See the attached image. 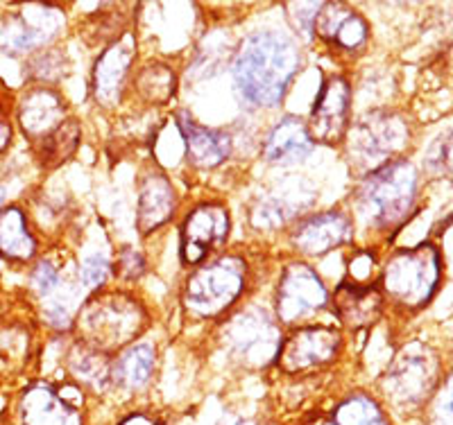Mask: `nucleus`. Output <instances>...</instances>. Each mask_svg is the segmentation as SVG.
Listing matches in <instances>:
<instances>
[{"label": "nucleus", "instance_id": "f257e3e1", "mask_svg": "<svg viewBox=\"0 0 453 425\" xmlns=\"http://www.w3.org/2000/svg\"><path fill=\"white\" fill-rule=\"evenodd\" d=\"M302 66L297 43L274 30L245 39L234 62L236 95L248 109H273L283 100Z\"/></svg>", "mask_w": 453, "mask_h": 425}, {"label": "nucleus", "instance_id": "f03ea898", "mask_svg": "<svg viewBox=\"0 0 453 425\" xmlns=\"http://www.w3.org/2000/svg\"><path fill=\"white\" fill-rule=\"evenodd\" d=\"M418 197V170L408 161H390L361 181L356 200L372 226L395 229L411 216Z\"/></svg>", "mask_w": 453, "mask_h": 425}, {"label": "nucleus", "instance_id": "7ed1b4c3", "mask_svg": "<svg viewBox=\"0 0 453 425\" xmlns=\"http://www.w3.org/2000/svg\"><path fill=\"white\" fill-rule=\"evenodd\" d=\"M143 323V310L123 294H107L103 299L88 301L80 313L82 344L100 351V353L134 339L141 333Z\"/></svg>", "mask_w": 453, "mask_h": 425}, {"label": "nucleus", "instance_id": "20e7f679", "mask_svg": "<svg viewBox=\"0 0 453 425\" xmlns=\"http://www.w3.org/2000/svg\"><path fill=\"white\" fill-rule=\"evenodd\" d=\"M440 281V254L435 247L419 245L403 249L388 261L383 287L396 303L419 307L431 301Z\"/></svg>", "mask_w": 453, "mask_h": 425}, {"label": "nucleus", "instance_id": "39448f33", "mask_svg": "<svg viewBox=\"0 0 453 425\" xmlns=\"http://www.w3.org/2000/svg\"><path fill=\"white\" fill-rule=\"evenodd\" d=\"M245 274L248 267L241 258H218L188 277L184 285V303L200 317H216L241 297Z\"/></svg>", "mask_w": 453, "mask_h": 425}, {"label": "nucleus", "instance_id": "423d86ee", "mask_svg": "<svg viewBox=\"0 0 453 425\" xmlns=\"http://www.w3.org/2000/svg\"><path fill=\"white\" fill-rule=\"evenodd\" d=\"M225 344L234 360L250 369H263L277 360L283 342L274 319L261 307H250L226 323Z\"/></svg>", "mask_w": 453, "mask_h": 425}, {"label": "nucleus", "instance_id": "0eeeda50", "mask_svg": "<svg viewBox=\"0 0 453 425\" xmlns=\"http://www.w3.org/2000/svg\"><path fill=\"white\" fill-rule=\"evenodd\" d=\"M438 374L440 364L431 349L422 344H411L390 364L383 390L395 405L415 407L431 396L438 383Z\"/></svg>", "mask_w": 453, "mask_h": 425}, {"label": "nucleus", "instance_id": "6e6552de", "mask_svg": "<svg viewBox=\"0 0 453 425\" xmlns=\"http://www.w3.org/2000/svg\"><path fill=\"white\" fill-rule=\"evenodd\" d=\"M408 127L399 116L374 111L363 116L349 133L351 159L363 168H381L383 161L406 145Z\"/></svg>", "mask_w": 453, "mask_h": 425}, {"label": "nucleus", "instance_id": "1a4fd4ad", "mask_svg": "<svg viewBox=\"0 0 453 425\" xmlns=\"http://www.w3.org/2000/svg\"><path fill=\"white\" fill-rule=\"evenodd\" d=\"M62 11L48 5L21 7L0 26V50L7 55H27L50 43L62 30Z\"/></svg>", "mask_w": 453, "mask_h": 425}, {"label": "nucleus", "instance_id": "9d476101", "mask_svg": "<svg viewBox=\"0 0 453 425\" xmlns=\"http://www.w3.org/2000/svg\"><path fill=\"white\" fill-rule=\"evenodd\" d=\"M326 287L309 265L293 262L283 269L277 287V317L295 323L319 313L326 306Z\"/></svg>", "mask_w": 453, "mask_h": 425}, {"label": "nucleus", "instance_id": "9b49d317", "mask_svg": "<svg viewBox=\"0 0 453 425\" xmlns=\"http://www.w3.org/2000/svg\"><path fill=\"white\" fill-rule=\"evenodd\" d=\"M340 344H342V338L335 328H299L297 333H293L281 344L277 362L286 374H302V371L329 364L338 355Z\"/></svg>", "mask_w": 453, "mask_h": 425}, {"label": "nucleus", "instance_id": "f8f14e48", "mask_svg": "<svg viewBox=\"0 0 453 425\" xmlns=\"http://www.w3.org/2000/svg\"><path fill=\"white\" fill-rule=\"evenodd\" d=\"M229 236V213L220 204H204L188 213L181 226V261L200 265Z\"/></svg>", "mask_w": 453, "mask_h": 425}, {"label": "nucleus", "instance_id": "ddd939ff", "mask_svg": "<svg viewBox=\"0 0 453 425\" xmlns=\"http://www.w3.org/2000/svg\"><path fill=\"white\" fill-rule=\"evenodd\" d=\"M349 84L342 77H331L325 87L319 88V95L315 98L313 111L309 120V133L313 143L335 145L342 140L349 127Z\"/></svg>", "mask_w": 453, "mask_h": 425}, {"label": "nucleus", "instance_id": "4468645a", "mask_svg": "<svg viewBox=\"0 0 453 425\" xmlns=\"http://www.w3.org/2000/svg\"><path fill=\"white\" fill-rule=\"evenodd\" d=\"M354 238V222L338 210L319 213L299 222L293 231V247L304 256H325Z\"/></svg>", "mask_w": 453, "mask_h": 425}, {"label": "nucleus", "instance_id": "2eb2a0df", "mask_svg": "<svg viewBox=\"0 0 453 425\" xmlns=\"http://www.w3.org/2000/svg\"><path fill=\"white\" fill-rule=\"evenodd\" d=\"M66 120V104L48 87H36L23 95L19 104V123L27 139L42 143Z\"/></svg>", "mask_w": 453, "mask_h": 425}, {"label": "nucleus", "instance_id": "dca6fc26", "mask_svg": "<svg viewBox=\"0 0 453 425\" xmlns=\"http://www.w3.org/2000/svg\"><path fill=\"white\" fill-rule=\"evenodd\" d=\"M313 32L342 50H356L365 43L367 23L358 11L342 3H322L315 16Z\"/></svg>", "mask_w": 453, "mask_h": 425}, {"label": "nucleus", "instance_id": "f3484780", "mask_svg": "<svg viewBox=\"0 0 453 425\" xmlns=\"http://www.w3.org/2000/svg\"><path fill=\"white\" fill-rule=\"evenodd\" d=\"M334 313L349 328L374 326L383 313V297L374 285L345 281L334 292Z\"/></svg>", "mask_w": 453, "mask_h": 425}, {"label": "nucleus", "instance_id": "a211bd4d", "mask_svg": "<svg viewBox=\"0 0 453 425\" xmlns=\"http://www.w3.org/2000/svg\"><path fill=\"white\" fill-rule=\"evenodd\" d=\"M23 425H80L78 407L48 384H35L21 400Z\"/></svg>", "mask_w": 453, "mask_h": 425}, {"label": "nucleus", "instance_id": "6ab92c4d", "mask_svg": "<svg viewBox=\"0 0 453 425\" xmlns=\"http://www.w3.org/2000/svg\"><path fill=\"white\" fill-rule=\"evenodd\" d=\"M132 66V43L119 42L100 55L93 71V95L103 107H113L123 95Z\"/></svg>", "mask_w": 453, "mask_h": 425}, {"label": "nucleus", "instance_id": "aec40b11", "mask_svg": "<svg viewBox=\"0 0 453 425\" xmlns=\"http://www.w3.org/2000/svg\"><path fill=\"white\" fill-rule=\"evenodd\" d=\"M180 132L184 139L186 156L197 168H218L232 154V139L225 132L202 127L186 113L180 116Z\"/></svg>", "mask_w": 453, "mask_h": 425}, {"label": "nucleus", "instance_id": "412c9836", "mask_svg": "<svg viewBox=\"0 0 453 425\" xmlns=\"http://www.w3.org/2000/svg\"><path fill=\"white\" fill-rule=\"evenodd\" d=\"M313 148L315 143L309 127L295 116H286L270 132L268 140L263 145V154L273 165H293L304 161Z\"/></svg>", "mask_w": 453, "mask_h": 425}, {"label": "nucleus", "instance_id": "4be33fe9", "mask_svg": "<svg viewBox=\"0 0 453 425\" xmlns=\"http://www.w3.org/2000/svg\"><path fill=\"white\" fill-rule=\"evenodd\" d=\"M175 210V188L164 175H148L139 188L136 226L143 236L164 226Z\"/></svg>", "mask_w": 453, "mask_h": 425}, {"label": "nucleus", "instance_id": "5701e85b", "mask_svg": "<svg viewBox=\"0 0 453 425\" xmlns=\"http://www.w3.org/2000/svg\"><path fill=\"white\" fill-rule=\"evenodd\" d=\"M36 240L27 229L26 216L19 206L0 209V256L14 262L35 258Z\"/></svg>", "mask_w": 453, "mask_h": 425}, {"label": "nucleus", "instance_id": "b1692460", "mask_svg": "<svg viewBox=\"0 0 453 425\" xmlns=\"http://www.w3.org/2000/svg\"><path fill=\"white\" fill-rule=\"evenodd\" d=\"M155 360L157 353L150 344H134L111 364V380L127 390H141L152 378Z\"/></svg>", "mask_w": 453, "mask_h": 425}, {"label": "nucleus", "instance_id": "393cba45", "mask_svg": "<svg viewBox=\"0 0 453 425\" xmlns=\"http://www.w3.org/2000/svg\"><path fill=\"white\" fill-rule=\"evenodd\" d=\"M68 367H71V374L80 383L88 384L93 390L103 391L111 383V362L104 358V353L91 349L87 344H78L73 349L71 358H68Z\"/></svg>", "mask_w": 453, "mask_h": 425}, {"label": "nucleus", "instance_id": "a878e982", "mask_svg": "<svg viewBox=\"0 0 453 425\" xmlns=\"http://www.w3.org/2000/svg\"><path fill=\"white\" fill-rule=\"evenodd\" d=\"M80 143V127L75 120H64L62 127H57L55 132L43 139L42 143H36V154L42 159L43 165L52 168V165H59L62 161H66Z\"/></svg>", "mask_w": 453, "mask_h": 425}, {"label": "nucleus", "instance_id": "bb28decb", "mask_svg": "<svg viewBox=\"0 0 453 425\" xmlns=\"http://www.w3.org/2000/svg\"><path fill=\"white\" fill-rule=\"evenodd\" d=\"M293 197L288 195V190L261 197L252 209L250 220H252L257 229H277V226H283L293 217L295 210L299 209V201H295Z\"/></svg>", "mask_w": 453, "mask_h": 425}, {"label": "nucleus", "instance_id": "cd10ccee", "mask_svg": "<svg viewBox=\"0 0 453 425\" xmlns=\"http://www.w3.org/2000/svg\"><path fill=\"white\" fill-rule=\"evenodd\" d=\"M175 72L164 64H150L136 77V91L152 104L168 102L175 95Z\"/></svg>", "mask_w": 453, "mask_h": 425}, {"label": "nucleus", "instance_id": "c85d7f7f", "mask_svg": "<svg viewBox=\"0 0 453 425\" xmlns=\"http://www.w3.org/2000/svg\"><path fill=\"white\" fill-rule=\"evenodd\" d=\"M334 425H390L381 407L367 396H351L334 412Z\"/></svg>", "mask_w": 453, "mask_h": 425}, {"label": "nucleus", "instance_id": "c756f323", "mask_svg": "<svg viewBox=\"0 0 453 425\" xmlns=\"http://www.w3.org/2000/svg\"><path fill=\"white\" fill-rule=\"evenodd\" d=\"M431 165L440 175L453 179V129H449L431 149Z\"/></svg>", "mask_w": 453, "mask_h": 425}, {"label": "nucleus", "instance_id": "7c9ffc66", "mask_svg": "<svg viewBox=\"0 0 453 425\" xmlns=\"http://www.w3.org/2000/svg\"><path fill=\"white\" fill-rule=\"evenodd\" d=\"M107 274H109V262L104 261L103 256L87 258V261L82 262V267H80V281H82L87 287H91V290L103 285Z\"/></svg>", "mask_w": 453, "mask_h": 425}, {"label": "nucleus", "instance_id": "2f4dec72", "mask_svg": "<svg viewBox=\"0 0 453 425\" xmlns=\"http://www.w3.org/2000/svg\"><path fill=\"white\" fill-rule=\"evenodd\" d=\"M319 5L322 3H290L288 10L290 11H297V16H290L299 32L304 36L313 34V23H315V16H318Z\"/></svg>", "mask_w": 453, "mask_h": 425}, {"label": "nucleus", "instance_id": "473e14b6", "mask_svg": "<svg viewBox=\"0 0 453 425\" xmlns=\"http://www.w3.org/2000/svg\"><path fill=\"white\" fill-rule=\"evenodd\" d=\"M116 267H119L116 272H119L120 277L129 278V281H132V278H139L141 274H143L145 261H143V256H141L139 251L125 249L123 254H120L119 265H116Z\"/></svg>", "mask_w": 453, "mask_h": 425}, {"label": "nucleus", "instance_id": "72a5a7b5", "mask_svg": "<svg viewBox=\"0 0 453 425\" xmlns=\"http://www.w3.org/2000/svg\"><path fill=\"white\" fill-rule=\"evenodd\" d=\"M435 421L438 425H453V378L444 384V391L435 407Z\"/></svg>", "mask_w": 453, "mask_h": 425}, {"label": "nucleus", "instance_id": "f704fd0d", "mask_svg": "<svg viewBox=\"0 0 453 425\" xmlns=\"http://www.w3.org/2000/svg\"><path fill=\"white\" fill-rule=\"evenodd\" d=\"M12 140V123H10V100L0 91V152L10 145Z\"/></svg>", "mask_w": 453, "mask_h": 425}, {"label": "nucleus", "instance_id": "c9c22d12", "mask_svg": "<svg viewBox=\"0 0 453 425\" xmlns=\"http://www.w3.org/2000/svg\"><path fill=\"white\" fill-rule=\"evenodd\" d=\"M119 425H157V423L145 414H132V416H127V419L120 421Z\"/></svg>", "mask_w": 453, "mask_h": 425}, {"label": "nucleus", "instance_id": "e433bc0d", "mask_svg": "<svg viewBox=\"0 0 453 425\" xmlns=\"http://www.w3.org/2000/svg\"><path fill=\"white\" fill-rule=\"evenodd\" d=\"M226 425H254L252 421H229Z\"/></svg>", "mask_w": 453, "mask_h": 425}, {"label": "nucleus", "instance_id": "4c0bfd02", "mask_svg": "<svg viewBox=\"0 0 453 425\" xmlns=\"http://www.w3.org/2000/svg\"><path fill=\"white\" fill-rule=\"evenodd\" d=\"M3 200H5V188H0V206H3Z\"/></svg>", "mask_w": 453, "mask_h": 425}]
</instances>
